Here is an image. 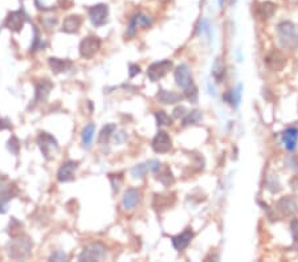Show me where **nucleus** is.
Masks as SVG:
<instances>
[{
	"label": "nucleus",
	"instance_id": "14",
	"mask_svg": "<svg viewBox=\"0 0 298 262\" xmlns=\"http://www.w3.org/2000/svg\"><path fill=\"white\" fill-rule=\"evenodd\" d=\"M281 142L288 151H293L297 147L298 130L296 127H289L281 134Z\"/></svg>",
	"mask_w": 298,
	"mask_h": 262
},
{
	"label": "nucleus",
	"instance_id": "29",
	"mask_svg": "<svg viewBox=\"0 0 298 262\" xmlns=\"http://www.w3.org/2000/svg\"><path fill=\"white\" fill-rule=\"evenodd\" d=\"M147 172H149V171H147L146 163H141V165H137L131 169V176H133L134 179H142L145 178V175H146Z\"/></svg>",
	"mask_w": 298,
	"mask_h": 262
},
{
	"label": "nucleus",
	"instance_id": "5",
	"mask_svg": "<svg viewBox=\"0 0 298 262\" xmlns=\"http://www.w3.org/2000/svg\"><path fill=\"white\" fill-rule=\"evenodd\" d=\"M171 69H173V61H170V60L154 62V64H151L150 67L147 68V77L152 82H156L160 78H163Z\"/></svg>",
	"mask_w": 298,
	"mask_h": 262
},
{
	"label": "nucleus",
	"instance_id": "27",
	"mask_svg": "<svg viewBox=\"0 0 298 262\" xmlns=\"http://www.w3.org/2000/svg\"><path fill=\"white\" fill-rule=\"evenodd\" d=\"M155 118L158 126H171L173 124V118L163 110L155 111Z\"/></svg>",
	"mask_w": 298,
	"mask_h": 262
},
{
	"label": "nucleus",
	"instance_id": "33",
	"mask_svg": "<svg viewBox=\"0 0 298 262\" xmlns=\"http://www.w3.org/2000/svg\"><path fill=\"white\" fill-rule=\"evenodd\" d=\"M160 166L162 165H160L159 160L152 159V160H149V162H146V167H147V171H149V172L156 173L160 169Z\"/></svg>",
	"mask_w": 298,
	"mask_h": 262
},
{
	"label": "nucleus",
	"instance_id": "47",
	"mask_svg": "<svg viewBox=\"0 0 298 262\" xmlns=\"http://www.w3.org/2000/svg\"><path fill=\"white\" fill-rule=\"evenodd\" d=\"M0 29H1V28H0Z\"/></svg>",
	"mask_w": 298,
	"mask_h": 262
},
{
	"label": "nucleus",
	"instance_id": "19",
	"mask_svg": "<svg viewBox=\"0 0 298 262\" xmlns=\"http://www.w3.org/2000/svg\"><path fill=\"white\" fill-rule=\"evenodd\" d=\"M156 98L159 99L162 103H167V105H174L178 103L184 98V94L176 93V92H169V90L160 89L156 94Z\"/></svg>",
	"mask_w": 298,
	"mask_h": 262
},
{
	"label": "nucleus",
	"instance_id": "42",
	"mask_svg": "<svg viewBox=\"0 0 298 262\" xmlns=\"http://www.w3.org/2000/svg\"><path fill=\"white\" fill-rule=\"evenodd\" d=\"M290 186H292V190H293L294 192H297V193H298V178L292 179V182H290Z\"/></svg>",
	"mask_w": 298,
	"mask_h": 262
},
{
	"label": "nucleus",
	"instance_id": "30",
	"mask_svg": "<svg viewBox=\"0 0 298 262\" xmlns=\"http://www.w3.org/2000/svg\"><path fill=\"white\" fill-rule=\"evenodd\" d=\"M267 188L272 193H277V192L281 191V184L278 182V179L276 176H269L267 182Z\"/></svg>",
	"mask_w": 298,
	"mask_h": 262
},
{
	"label": "nucleus",
	"instance_id": "43",
	"mask_svg": "<svg viewBox=\"0 0 298 262\" xmlns=\"http://www.w3.org/2000/svg\"><path fill=\"white\" fill-rule=\"evenodd\" d=\"M9 127H11V123L8 119L0 120V129H9Z\"/></svg>",
	"mask_w": 298,
	"mask_h": 262
},
{
	"label": "nucleus",
	"instance_id": "6",
	"mask_svg": "<svg viewBox=\"0 0 298 262\" xmlns=\"http://www.w3.org/2000/svg\"><path fill=\"white\" fill-rule=\"evenodd\" d=\"M88 15L92 24L96 28H99L105 25L107 22V16H109V7L106 4H97L90 7L88 9Z\"/></svg>",
	"mask_w": 298,
	"mask_h": 262
},
{
	"label": "nucleus",
	"instance_id": "3",
	"mask_svg": "<svg viewBox=\"0 0 298 262\" xmlns=\"http://www.w3.org/2000/svg\"><path fill=\"white\" fill-rule=\"evenodd\" d=\"M37 146H39L41 154L47 160L53 159L60 151V147H58L56 138L53 135L44 133V131L39 134V137H37Z\"/></svg>",
	"mask_w": 298,
	"mask_h": 262
},
{
	"label": "nucleus",
	"instance_id": "18",
	"mask_svg": "<svg viewBox=\"0 0 298 262\" xmlns=\"http://www.w3.org/2000/svg\"><path fill=\"white\" fill-rule=\"evenodd\" d=\"M139 200H141V195L137 188H129L124 195L122 199V205L125 209H133L138 205Z\"/></svg>",
	"mask_w": 298,
	"mask_h": 262
},
{
	"label": "nucleus",
	"instance_id": "22",
	"mask_svg": "<svg viewBox=\"0 0 298 262\" xmlns=\"http://www.w3.org/2000/svg\"><path fill=\"white\" fill-rule=\"evenodd\" d=\"M276 12V4H273L271 1H263L257 5V15L263 20L272 18Z\"/></svg>",
	"mask_w": 298,
	"mask_h": 262
},
{
	"label": "nucleus",
	"instance_id": "35",
	"mask_svg": "<svg viewBox=\"0 0 298 262\" xmlns=\"http://www.w3.org/2000/svg\"><path fill=\"white\" fill-rule=\"evenodd\" d=\"M158 180H160V182L163 183L165 186L169 187L170 184H173L174 183V176H173V173L170 172L169 169H166L165 173L162 175V176H158Z\"/></svg>",
	"mask_w": 298,
	"mask_h": 262
},
{
	"label": "nucleus",
	"instance_id": "11",
	"mask_svg": "<svg viewBox=\"0 0 298 262\" xmlns=\"http://www.w3.org/2000/svg\"><path fill=\"white\" fill-rule=\"evenodd\" d=\"M152 148L154 151L158 152V154H166L171 150L173 147V143H171V138L170 135L166 131H159L156 134L155 138L152 139Z\"/></svg>",
	"mask_w": 298,
	"mask_h": 262
},
{
	"label": "nucleus",
	"instance_id": "9",
	"mask_svg": "<svg viewBox=\"0 0 298 262\" xmlns=\"http://www.w3.org/2000/svg\"><path fill=\"white\" fill-rule=\"evenodd\" d=\"M80 166V162L77 160H67L64 162L63 165L60 166V168L57 171V180L61 183L72 182L73 179L76 178V172Z\"/></svg>",
	"mask_w": 298,
	"mask_h": 262
},
{
	"label": "nucleus",
	"instance_id": "8",
	"mask_svg": "<svg viewBox=\"0 0 298 262\" xmlns=\"http://www.w3.org/2000/svg\"><path fill=\"white\" fill-rule=\"evenodd\" d=\"M174 76H175L176 85H178L179 88H182L183 90L188 89V88H191L192 85H195L194 84L191 71H190L187 64H180V65H178L176 69H175Z\"/></svg>",
	"mask_w": 298,
	"mask_h": 262
},
{
	"label": "nucleus",
	"instance_id": "24",
	"mask_svg": "<svg viewBox=\"0 0 298 262\" xmlns=\"http://www.w3.org/2000/svg\"><path fill=\"white\" fill-rule=\"evenodd\" d=\"M212 76H214V78L218 81V82H220V81L224 78V76H225V68L223 65L220 58H216L214 65H212Z\"/></svg>",
	"mask_w": 298,
	"mask_h": 262
},
{
	"label": "nucleus",
	"instance_id": "16",
	"mask_svg": "<svg viewBox=\"0 0 298 262\" xmlns=\"http://www.w3.org/2000/svg\"><path fill=\"white\" fill-rule=\"evenodd\" d=\"M53 89V84L49 80H41L39 84L36 85V93H35V103L44 102L48 98L50 90Z\"/></svg>",
	"mask_w": 298,
	"mask_h": 262
},
{
	"label": "nucleus",
	"instance_id": "36",
	"mask_svg": "<svg viewBox=\"0 0 298 262\" xmlns=\"http://www.w3.org/2000/svg\"><path fill=\"white\" fill-rule=\"evenodd\" d=\"M286 165H288L289 168L294 169L296 172H298V154L289 156V158L286 159Z\"/></svg>",
	"mask_w": 298,
	"mask_h": 262
},
{
	"label": "nucleus",
	"instance_id": "2",
	"mask_svg": "<svg viewBox=\"0 0 298 262\" xmlns=\"http://www.w3.org/2000/svg\"><path fill=\"white\" fill-rule=\"evenodd\" d=\"M32 240L25 235L14 236V238L11 240L8 245V254L12 260H25L29 257L32 252Z\"/></svg>",
	"mask_w": 298,
	"mask_h": 262
},
{
	"label": "nucleus",
	"instance_id": "40",
	"mask_svg": "<svg viewBox=\"0 0 298 262\" xmlns=\"http://www.w3.org/2000/svg\"><path fill=\"white\" fill-rule=\"evenodd\" d=\"M139 73H141V68H139V65L131 64V65H130V77L133 78V77H135L137 74H139Z\"/></svg>",
	"mask_w": 298,
	"mask_h": 262
},
{
	"label": "nucleus",
	"instance_id": "23",
	"mask_svg": "<svg viewBox=\"0 0 298 262\" xmlns=\"http://www.w3.org/2000/svg\"><path fill=\"white\" fill-rule=\"evenodd\" d=\"M94 133H96V126L93 123L86 124L82 130V146L85 148H90V146H92Z\"/></svg>",
	"mask_w": 298,
	"mask_h": 262
},
{
	"label": "nucleus",
	"instance_id": "28",
	"mask_svg": "<svg viewBox=\"0 0 298 262\" xmlns=\"http://www.w3.org/2000/svg\"><path fill=\"white\" fill-rule=\"evenodd\" d=\"M134 18H135V20H137V24H138V27L149 28V27H151V25H152V19L150 18V16H147V15L135 14V15H134Z\"/></svg>",
	"mask_w": 298,
	"mask_h": 262
},
{
	"label": "nucleus",
	"instance_id": "17",
	"mask_svg": "<svg viewBox=\"0 0 298 262\" xmlns=\"http://www.w3.org/2000/svg\"><path fill=\"white\" fill-rule=\"evenodd\" d=\"M81 24H82V18L78 16V15H71L65 18L63 23V32L65 33H77L80 31Z\"/></svg>",
	"mask_w": 298,
	"mask_h": 262
},
{
	"label": "nucleus",
	"instance_id": "37",
	"mask_svg": "<svg viewBox=\"0 0 298 262\" xmlns=\"http://www.w3.org/2000/svg\"><path fill=\"white\" fill-rule=\"evenodd\" d=\"M68 256L61 250H56L50 257H49V261H67Z\"/></svg>",
	"mask_w": 298,
	"mask_h": 262
},
{
	"label": "nucleus",
	"instance_id": "13",
	"mask_svg": "<svg viewBox=\"0 0 298 262\" xmlns=\"http://www.w3.org/2000/svg\"><path fill=\"white\" fill-rule=\"evenodd\" d=\"M276 208L281 214L290 216V214H293L297 211L298 205L297 201L294 200L292 196H284V197H281L280 200H278Z\"/></svg>",
	"mask_w": 298,
	"mask_h": 262
},
{
	"label": "nucleus",
	"instance_id": "45",
	"mask_svg": "<svg viewBox=\"0 0 298 262\" xmlns=\"http://www.w3.org/2000/svg\"><path fill=\"white\" fill-rule=\"evenodd\" d=\"M223 3H224V0H219V4L223 5Z\"/></svg>",
	"mask_w": 298,
	"mask_h": 262
},
{
	"label": "nucleus",
	"instance_id": "44",
	"mask_svg": "<svg viewBox=\"0 0 298 262\" xmlns=\"http://www.w3.org/2000/svg\"><path fill=\"white\" fill-rule=\"evenodd\" d=\"M7 186H8V184H5V179L0 178V191H1V190H4Z\"/></svg>",
	"mask_w": 298,
	"mask_h": 262
},
{
	"label": "nucleus",
	"instance_id": "1",
	"mask_svg": "<svg viewBox=\"0 0 298 262\" xmlns=\"http://www.w3.org/2000/svg\"><path fill=\"white\" fill-rule=\"evenodd\" d=\"M277 39L284 49L296 50L298 48V29L293 23L281 22L277 25Z\"/></svg>",
	"mask_w": 298,
	"mask_h": 262
},
{
	"label": "nucleus",
	"instance_id": "20",
	"mask_svg": "<svg viewBox=\"0 0 298 262\" xmlns=\"http://www.w3.org/2000/svg\"><path fill=\"white\" fill-rule=\"evenodd\" d=\"M48 64L50 69L53 71L54 74H60V73H65L72 68V62L69 60H61V58L50 57L48 60Z\"/></svg>",
	"mask_w": 298,
	"mask_h": 262
},
{
	"label": "nucleus",
	"instance_id": "7",
	"mask_svg": "<svg viewBox=\"0 0 298 262\" xmlns=\"http://www.w3.org/2000/svg\"><path fill=\"white\" fill-rule=\"evenodd\" d=\"M101 39L96 36H88L80 44V54L84 58H92L101 49Z\"/></svg>",
	"mask_w": 298,
	"mask_h": 262
},
{
	"label": "nucleus",
	"instance_id": "10",
	"mask_svg": "<svg viewBox=\"0 0 298 262\" xmlns=\"http://www.w3.org/2000/svg\"><path fill=\"white\" fill-rule=\"evenodd\" d=\"M27 20V15L23 9H18V11H14L8 14L7 19H5L4 25L8 28L9 31L12 32H20L22 31L24 23Z\"/></svg>",
	"mask_w": 298,
	"mask_h": 262
},
{
	"label": "nucleus",
	"instance_id": "31",
	"mask_svg": "<svg viewBox=\"0 0 298 262\" xmlns=\"http://www.w3.org/2000/svg\"><path fill=\"white\" fill-rule=\"evenodd\" d=\"M184 98H187L191 103L198 102V89H196L195 85H192L191 88L184 90Z\"/></svg>",
	"mask_w": 298,
	"mask_h": 262
},
{
	"label": "nucleus",
	"instance_id": "38",
	"mask_svg": "<svg viewBox=\"0 0 298 262\" xmlns=\"http://www.w3.org/2000/svg\"><path fill=\"white\" fill-rule=\"evenodd\" d=\"M290 229H292V233H293L294 241H298V218H296V220L292 221V224H290Z\"/></svg>",
	"mask_w": 298,
	"mask_h": 262
},
{
	"label": "nucleus",
	"instance_id": "46",
	"mask_svg": "<svg viewBox=\"0 0 298 262\" xmlns=\"http://www.w3.org/2000/svg\"><path fill=\"white\" fill-rule=\"evenodd\" d=\"M160 1H163V3H169V1H171V0H160Z\"/></svg>",
	"mask_w": 298,
	"mask_h": 262
},
{
	"label": "nucleus",
	"instance_id": "4",
	"mask_svg": "<svg viewBox=\"0 0 298 262\" xmlns=\"http://www.w3.org/2000/svg\"><path fill=\"white\" fill-rule=\"evenodd\" d=\"M106 256V246L102 242H90L82 249V252L78 256V261H97Z\"/></svg>",
	"mask_w": 298,
	"mask_h": 262
},
{
	"label": "nucleus",
	"instance_id": "41",
	"mask_svg": "<svg viewBox=\"0 0 298 262\" xmlns=\"http://www.w3.org/2000/svg\"><path fill=\"white\" fill-rule=\"evenodd\" d=\"M184 111H186V109H184L183 106L176 107V109L174 110V117H175V118H179V117H184Z\"/></svg>",
	"mask_w": 298,
	"mask_h": 262
},
{
	"label": "nucleus",
	"instance_id": "25",
	"mask_svg": "<svg viewBox=\"0 0 298 262\" xmlns=\"http://www.w3.org/2000/svg\"><path fill=\"white\" fill-rule=\"evenodd\" d=\"M201 118H203V116H201V113L199 110H194L191 113H187L184 116V118H183V126L187 127L190 124H196L198 122H200Z\"/></svg>",
	"mask_w": 298,
	"mask_h": 262
},
{
	"label": "nucleus",
	"instance_id": "34",
	"mask_svg": "<svg viewBox=\"0 0 298 262\" xmlns=\"http://www.w3.org/2000/svg\"><path fill=\"white\" fill-rule=\"evenodd\" d=\"M8 150L12 154H15V155H18L19 154V148H20V146H19V141L16 137H11L8 141Z\"/></svg>",
	"mask_w": 298,
	"mask_h": 262
},
{
	"label": "nucleus",
	"instance_id": "21",
	"mask_svg": "<svg viewBox=\"0 0 298 262\" xmlns=\"http://www.w3.org/2000/svg\"><path fill=\"white\" fill-rule=\"evenodd\" d=\"M241 90H243V85H237V88L232 90H228V93L224 95V99L227 101L232 107H239L241 101Z\"/></svg>",
	"mask_w": 298,
	"mask_h": 262
},
{
	"label": "nucleus",
	"instance_id": "12",
	"mask_svg": "<svg viewBox=\"0 0 298 262\" xmlns=\"http://www.w3.org/2000/svg\"><path fill=\"white\" fill-rule=\"evenodd\" d=\"M265 64L272 71H281L286 64V58L278 50H272L271 53H268L267 57H265Z\"/></svg>",
	"mask_w": 298,
	"mask_h": 262
},
{
	"label": "nucleus",
	"instance_id": "26",
	"mask_svg": "<svg viewBox=\"0 0 298 262\" xmlns=\"http://www.w3.org/2000/svg\"><path fill=\"white\" fill-rule=\"evenodd\" d=\"M117 126L116 124H106L105 127L102 129V131H101V134H99V137H98V142L99 143H106L109 139H110V137L114 134V131H116Z\"/></svg>",
	"mask_w": 298,
	"mask_h": 262
},
{
	"label": "nucleus",
	"instance_id": "39",
	"mask_svg": "<svg viewBox=\"0 0 298 262\" xmlns=\"http://www.w3.org/2000/svg\"><path fill=\"white\" fill-rule=\"evenodd\" d=\"M199 32H200V33H207V35H209V24L207 20H201L200 25H199Z\"/></svg>",
	"mask_w": 298,
	"mask_h": 262
},
{
	"label": "nucleus",
	"instance_id": "32",
	"mask_svg": "<svg viewBox=\"0 0 298 262\" xmlns=\"http://www.w3.org/2000/svg\"><path fill=\"white\" fill-rule=\"evenodd\" d=\"M33 31H35V37H33V44H32L31 47V52H36V50H39V49L44 48L45 47V44L40 39V33H39V31H37L35 27H33Z\"/></svg>",
	"mask_w": 298,
	"mask_h": 262
},
{
	"label": "nucleus",
	"instance_id": "15",
	"mask_svg": "<svg viewBox=\"0 0 298 262\" xmlns=\"http://www.w3.org/2000/svg\"><path fill=\"white\" fill-rule=\"evenodd\" d=\"M192 237H194V232L188 228V229H186L184 232H182L180 235L171 237V244H173L174 248L180 252V250L186 249L188 245H190Z\"/></svg>",
	"mask_w": 298,
	"mask_h": 262
}]
</instances>
